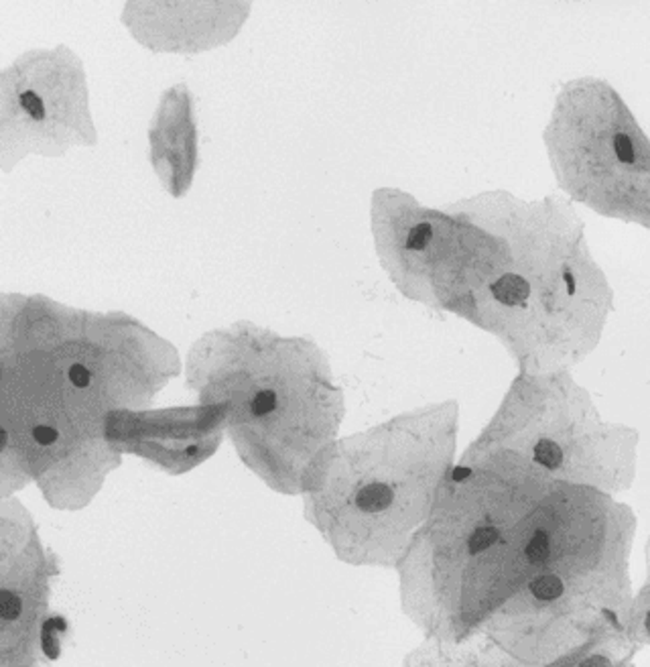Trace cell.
Here are the masks:
<instances>
[{
    "label": "cell",
    "mask_w": 650,
    "mask_h": 667,
    "mask_svg": "<svg viewBox=\"0 0 650 667\" xmlns=\"http://www.w3.org/2000/svg\"><path fill=\"white\" fill-rule=\"evenodd\" d=\"M492 295L504 305H520L527 302L530 295V287L527 279L520 275L506 273L500 277L496 283H492Z\"/></svg>",
    "instance_id": "obj_1"
},
{
    "label": "cell",
    "mask_w": 650,
    "mask_h": 667,
    "mask_svg": "<svg viewBox=\"0 0 650 667\" xmlns=\"http://www.w3.org/2000/svg\"><path fill=\"white\" fill-rule=\"evenodd\" d=\"M394 492L388 485L382 483H372V485L364 486L356 495V505L364 513H380L384 509H388L393 505Z\"/></svg>",
    "instance_id": "obj_2"
},
{
    "label": "cell",
    "mask_w": 650,
    "mask_h": 667,
    "mask_svg": "<svg viewBox=\"0 0 650 667\" xmlns=\"http://www.w3.org/2000/svg\"><path fill=\"white\" fill-rule=\"evenodd\" d=\"M563 582L555 574H543V576L534 578L530 582V592L539 598V600H555L563 594Z\"/></svg>",
    "instance_id": "obj_3"
},
{
    "label": "cell",
    "mask_w": 650,
    "mask_h": 667,
    "mask_svg": "<svg viewBox=\"0 0 650 667\" xmlns=\"http://www.w3.org/2000/svg\"><path fill=\"white\" fill-rule=\"evenodd\" d=\"M67 629V624L65 621L61 619V617H53V619H49L43 624V637H41V647H43V653H45L49 659H57L60 657V643H57V639H55V631H60L63 633Z\"/></svg>",
    "instance_id": "obj_4"
},
{
    "label": "cell",
    "mask_w": 650,
    "mask_h": 667,
    "mask_svg": "<svg viewBox=\"0 0 650 667\" xmlns=\"http://www.w3.org/2000/svg\"><path fill=\"white\" fill-rule=\"evenodd\" d=\"M534 460L544 468L555 470V468H559L561 462H563V452H561V448L555 441L541 440L534 446Z\"/></svg>",
    "instance_id": "obj_5"
},
{
    "label": "cell",
    "mask_w": 650,
    "mask_h": 667,
    "mask_svg": "<svg viewBox=\"0 0 650 667\" xmlns=\"http://www.w3.org/2000/svg\"><path fill=\"white\" fill-rule=\"evenodd\" d=\"M500 539V533L496 527H480L471 533L468 541V549L471 556L476 553H482L488 547H492Z\"/></svg>",
    "instance_id": "obj_6"
},
{
    "label": "cell",
    "mask_w": 650,
    "mask_h": 667,
    "mask_svg": "<svg viewBox=\"0 0 650 667\" xmlns=\"http://www.w3.org/2000/svg\"><path fill=\"white\" fill-rule=\"evenodd\" d=\"M551 556V541L544 531H537L527 546V558L530 563H543Z\"/></svg>",
    "instance_id": "obj_7"
},
{
    "label": "cell",
    "mask_w": 650,
    "mask_h": 667,
    "mask_svg": "<svg viewBox=\"0 0 650 667\" xmlns=\"http://www.w3.org/2000/svg\"><path fill=\"white\" fill-rule=\"evenodd\" d=\"M23 610L21 598L11 590H0V617L4 621H15Z\"/></svg>",
    "instance_id": "obj_8"
},
{
    "label": "cell",
    "mask_w": 650,
    "mask_h": 667,
    "mask_svg": "<svg viewBox=\"0 0 650 667\" xmlns=\"http://www.w3.org/2000/svg\"><path fill=\"white\" fill-rule=\"evenodd\" d=\"M18 100H21L23 110H25L29 116H33L35 121H43V118H45V106H43V100L39 98V94H35L33 90H27L21 94Z\"/></svg>",
    "instance_id": "obj_9"
},
{
    "label": "cell",
    "mask_w": 650,
    "mask_h": 667,
    "mask_svg": "<svg viewBox=\"0 0 650 667\" xmlns=\"http://www.w3.org/2000/svg\"><path fill=\"white\" fill-rule=\"evenodd\" d=\"M431 236H433V228L431 224H417V226L410 228V232H408V238H407V246L410 250H423L425 246L429 244L431 241Z\"/></svg>",
    "instance_id": "obj_10"
},
{
    "label": "cell",
    "mask_w": 650,
    "mask_h": 667,
    "mask_svg": "<svg viewBox=\"0 0 650 667\" xmlns=\"http://www.w3.org/2000/svg\"><path fill=\"white\" fill-rule=\"evenodd\" d=\"M276 407V395L274 391H260L252 399V413L254 415H269Z\"/></svg>",
    "instance_id": "obj_11"
},
{
    "label": "cell",
    "mask_w": 650,
    "mask_h": 667,
    "mask_svg": "<svg viewBox=\"0 0 650 667\" xmlns=\"http://www.w3.org/2000/svg\"><path fill=\"white\" fill-rule=\"evenodd\" d=\"M614 149H616V155H618V159H620L622 163H632L634 161V147H632V140L628 135H616L614 137Z\"/></svg>",
    "instance_id": "obj_12"
},
{
    "label": "cell",
    "mask_w": 650,
    "mask_h": 667,
    "mask_svg": "<svg viewBox=\"0 0 650 667\" xmlns=\"http://www.w3.org/2000/svg\"><path fill=\"white\" fill-rule=\"evenodd\" d=\"M33 438L35 441H39L41 446H51L53 441H57V431L49 425H37L33 429Z\"/></svg>",
    "instance_id": "obj_13"
},
{
    "label": "cell",
    "mask_w": 650,
    "mask_h": 667,
    "mask_svg": "<svg viewBox=\"0 0 650 667\" xmlns=\"http://www.w3.org/2000/svg\"><path fill=\"white\" fill-rule=\"evenodd\" d=\"M69 379H72V382H74L76 387L84 389V387L90 385V370H88L86 366H82V364H74V366L69 368Z\"/></svg>",
    "instance_id": "obj_14"
},
{
    "label": "cell",
    "mask_w": 650,
    "mask_h": 667,
    "mask_svg": "<svg viewBox=\"0 0 650 667\" xmlns=\"http://www.w3.org/2000/svg\"><path fill=\"white\" fill-rule=\"evenodd\" d=\"M579 667H610V661L604 655H591L583 663H579Z\"/></svg>",
    "instance_id": "obj_15"
},
{
    "label": "cell",
    "mask_w": 650,
    "mask_h": 667,
    "mask_svg": "<svg viewBox=\"0 0 650 667\" xmlns=\"http://www.w3.org/2000/svg\"><path fill=\"white\" fill-rule=\"evenodd\" d=\"M469 476H471V470L466 468V466H457V468H454V472H452V478H454L455 483H461V480H466Z\"/></svg>",
    "instance_id": "obj_16"
},
{
    "label": "cell",
    "mask_w": 650,
    "mask_h": 667,
    "mask_svg": "<svg viewBox=\"0 0 650 667\" xmlns=\"http://www.w3.org/2000/svg\"><path fill=\"white\" fill-rule=\"evenodd\" d=\"M565 281H567V289H569V295H573L575 281H573V275L569 273V271H565Z\"/></svg>",
    "instance_id": "obj_17"
},
{
    "label": "cell",
    "mask_w": 650,
    "mask_h": 667,
    "mask_svg": "<svg viewBox=\"0 0 650 667\" xmlns=\"http://www.w3.org/2000/svg\"><path fill=\"white\" fill-rule=\"evenodd\" d=\"M0 438H2L0 446L4 448V446H6V440H9V434H6V429H2V431H0Z\"/></svg>",
    "instance_id": "obj_18"
},
{
    "label": "cell",
    "mask_w": 650,
    "mask_h": 667,
    "mask_svg": "<svg viewBox=\"0 0 650 667\" xmlns=\"http://www.w3.org/2000/svg\"><path fill=\"white\" fill-rule=\"evenodd\" d=\"M185 454H187V456H196V454H197V448H196V446H189V448L185 450Z\"/></svg>",
    "instance_id": "obj_19"
},
{
    "label": "cell",
    "mask_w": 650,
    "mask_h": 667,
    "mask_svg": "<svg viewBox=\"0 0 650 667\" xmlns=\"http://www.w3.org/2000/svg\"><path fill=\"white\" fill-rule=\"evenodd\" d=\"M649 629H650V614H649Z\"/></svg>",
    "instance_id": "obj_20"
}]
</instances>
